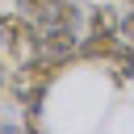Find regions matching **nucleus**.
Segmentation results:
<instances>
[{"mask_svg":"<svg viewBox=\"0 0 134 134\" xmlns=\"http://www.w3.org/2000/svg\"><path fill=\"white\" fill-rule=\"evenodd\" d=\"M121 50V34H88L80 38V59H113Z\"/></svg>","mask_w":134,"mask_h":134,"instance_id":"obj_2","label":"nucleus"},{"mask_svg":"<svg viewBox=\"0 0 134 134\" xmlns=\"http://www.w3.org/2000/svg\"><path fill=\"white\" fill-rule=\"evenodd\" d=\"M80 4H84V0H80Z\"/></svg>","mask_w":134,"mask_h":134,"instance_id":"obj_7","label":"nucleus"},{"mask_svg":"<svg viewBox=\"0 0 134 134\" xmlns=\"http://www.w3.org/2000/svg\"><path fill=\"white\" fill-rule=\"evenodd\" d=\"M126 4H130V8H134V0H126Z\"/></svg>","mask_w":134,"mask_h":134,"instance_id":"obj_6","label":"nucleus"},{"mask_svg":"<svg viewBox=\"0 0 134 134\" xmlns=\"http://www.w3.org/2000/svg\"><path fill=\"white\" fill-rule=\"evenodd\" d=\"M113 63H117V80H134V42H121Z\"/></svg>","mask_w":134,"mask_h":134,"instance_id":"obj_5","label":"nucleus"},{"mask_svg":"<svg viewBox=\"0 0 134 134\" xmlns=\"http://www.w3.org/2000/svg\"><path fill=\"white\" fill-rule=\"evenodd\" d=\"M0 42H4V50H8V59L21 67V63H29L34 54H38V25L25 17V13H0Z\"/></svg>","mask_w":134,"mask_h":134,"instance_id":"obj_1","label":"nucleus"},{"mask_svg":"<svg viewBox=\"0 0 134 134\" xmlns=\"http://www.w3.org/2000/svg\"><path fill=\"white\" fill-rule=\"evenodd\" d=\"M117 29H121V13L113 4H100L88 13V34H117Z\"/></svg>","mask_w":134,"mask_h":134,"instance_id":"obj_4","label":"nucleus"},{"mask_svg":"<svg viewBox=\"0 0 134 134\" xmlns=\"http://www.w3.org/2000/svg\"><path fill=\"white\" fill-rule=\"evenodd\" d=\"M59 8H63V0H17V13H25L38 29L59 25Z\"/></svg>","mask_w":134,"mask_h":134,"instance_id":"obj_3","label":"nucleus"}]
</instances>
